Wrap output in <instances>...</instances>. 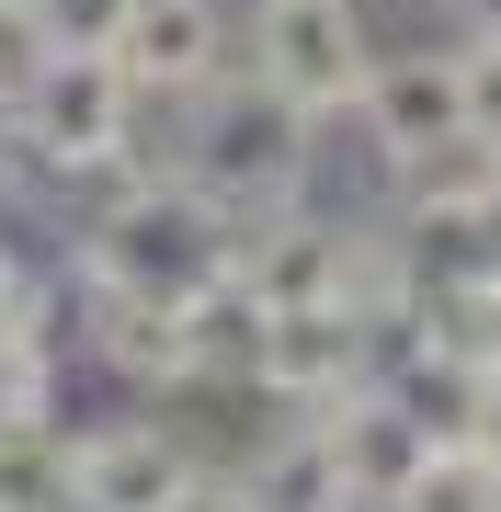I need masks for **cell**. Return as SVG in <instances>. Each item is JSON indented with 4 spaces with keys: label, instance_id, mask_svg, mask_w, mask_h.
I'll list each match as a JSON object with an SVG mask.
<instances>
[{
    "label": "cell",
    "instance_id": "1",
    "mask_svg": "<svg viewBox=\"0 0 501 512\" xmlns=\"http://www.w3.org/2000/svg\"><path fill=\"white\" fill-rule=\"evenodd\" d=\"M103 262V296H149V308H183V296H205L228 274L217 251V205H205L194 183H137L126 205H114V228L92 239Z\"/></svg>",
    "mask_w": 501,
    "mask_h": 512
},
{
    "label": "cell",
    "instance_id": "2",
    "mask_svg": "<svg viewBox=\"0 0 501 512\" xmlns=\"http://www.w3.org/2000/svg\"><path fill=\"white\" fill-rule=\"evenodd\" d=\"M262 92H274L285 114H308V126H331V114H353V92H365V69H376V46H365V23H353V0H262Z\"/></svg>",
    "mask_w": 501,
    "mask_h": 512
},
{
    "label": "cell",
    "instance_id": "3",
    "mask_svg": "<svg viewBox=\"0 0 501 512\" xmlns=\"http://www.w3.org/2000/svg\"><path fill=\"white\" fill-rule=\"evenodd\" d=\"M297 171H308V114H285L262 80H240V92L205 114V137H194V194L205 205L217 194H274Z\"/></svg>",
    "mask_w": 501,
    "mask_h": 512
},
{
    "label": "cell",
    "instance_id": "4",
    "mask_svg": "<svg viewBox=\"0 0 501 512\" xmlns=\"http://www.w3.org/2000/svg\"><path fill=\"white\" fill-rule=\"evenodd\" d=\"M103 57L126 92H205L217 80V0H126Z\"/></svg>",
    "mask_w": 501,
    "mask_h": 512
},
{
    "label": "cell",
    "instance_id": "5",
    "mask_svg": "<svg viewBox=\"0 0 501 512\" xmlns=\"http://www.w3.org/2000/svg\"><path fill=\"white\" fill-rule=\"evenodd\" d=\"M353 114L376 126V148H433V137H456L467 126V103H456V57H376L365 69V92H353Z\"/></svg>",
    "mask_w": 501,
    "mask_h": 512
},
{
    "label": "cell",
    "instance_id": "6",
    "mask_svg": "<svg viewBox=\"0 0 501 512\" xmlns=\"http://www.w3.org/2000/svg\"><path fill=\"white\" fill-rule=\"evenodd\" d=\"M467 12H479V23H490V35H501V0H467Z\"/></svg>",
    "mask_w": 501,
    "mask_h": 512
}]
</instances>
